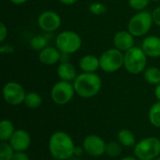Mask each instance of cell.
<instances>
[{"label":"cell","mask_w":160,"mask_h":160,"mask_svg":"<svg viewBox=\"0 0 160 160\" xmlns=\"http://www.w3.org/2000/svg\"><path fill=\"white\" fill-rule=\"evenodd\" d=\"M75 142L65 131L53 132L48 142L49 153L55 160H68L75 156Z\"/></svg>","instance_id":"obj_1"},{"label":"cell","mask_w":160,"mask_h":160,"mask_svg":"<svg viewBox=\"0 0 160 160\" xmlns=\"http://www.w3.org/2000/svg\"><path fill=\"white\" fill-rule=\"evenodd\" d=\"M75 93L82 98L97 96L102 87L101 78L95 72H82L73 81Z\"/></svg>","instance_id":"obj_2"},{"label":"cell","mask_w":160,"mask_h":160,"mask_svg":"<svg viewBox=\"0 0 160 160\" xmlns=\"http://www.w3.org/2000/svg\"><path fill=\"white\" fill-rule=\"evenodd\" d=\"M134 156L140 160H154L160 156V140L150 136L137 142L133 147Z\"/></svg>","instance_id":"obj_3"},{"label":"cell","mask_w":160,"mask_h":160,"mask_svg":"<svg viewBox=\"0 0 160 160\" xmlns=\"http://www.w3.org/2000/svg\"><path fill=\"white\" fill-rule=\"evenodd\" d=\"M147 64V55L142 48L133 47L125 52L124 54V67L131 74L142 73Z\"/></svg>","instance_id":"obj_4"},{"label":"cell","mask_w":160,"mask_h":160,"mask_svg":"<svg viewBox=\"0 0 160 160\" xmlns=\"http://www.w3.org/2000/svg\"><path fill=\"white\" fill-rule=\"evenodd\" d=\"M153 22L152 14L142 10L129 20L128 23V30L134 37H142L149 32Z\"/></svg>","instance_id":"obj_5"},{"label":"cell","mask_w":160,"mask_h":160,"mask_svg":"<svg viewBox=\"0 0 160 160\" xmlns=\"http://www.w3.org/2000/svg\"><path fill=\"white\" fill-rule=\"evenodd\" d=\"M55 45L62 53L70 54L81 48L82 38L73 31H63L56 37Z\"/></svg>","instance_id":"obj_6"},{"label":"cell","mask_w":160,"mask_h":160,"mask_svg":"<svg viewBox=\"0 0 160 160\" xmlns=\"http://www.w3.org/2000/svg\"><path fill=\"white\" fill-rule=\"evenodd\" d=\"M100 68L108 73H112L124 66V54L118 49H109L99 57Z\"/></svg>","instance_id":"obj_7"},{"label":"cell","mask_w":160,"mask_h":160,"mask_svg":"<svg viewBox=\"0 0 160 160\" xmlns=\"http://www.w3.org/2000/svg\"><path fill=\"white\" fill-rule=\"evenodd\" d=\"M75 94L73 83L70 82L59 81L51 90V98L57 105H66L72 100Z\"/></svg>","instance_id":"obj_8"},{"label":"cell","mask_w":160,"mask_h":160,"mask_svg":"<svg viewBox=\"0 0 160 160\" xmlns=\"http://www.w3.org/2000/svg\"><path fill=\"white\" fill-rule=\"evenodd\" d=\"M2 94L4 100L11 106H18L23 103L26 96L23 87L16 82H7L3 87Z\"/></svg>","instance_id":"obj_9"},{"label":"cell","mask_w":160,"mask_h":160,"mask_svg":"<svg viewBox=\"0 0 160 160\" xmlns=\"http://www.w3.org/2000/svg\"><path fill=\"white\" fill-rule=\"evenodd\" d=\"M106 145L104 139L96 134L87 135L82 141V148L84 153L92 158L102 157L106 152Z\"/></svg>","instance_id":"obj_10"},{"label":"cell","mask_w":160,"mask_h":160,"mask_svg":"<svg viewBox=\"0 0 160 160\" xmlns=\"http://www.w3.org/2000/svg\"><path fill=\"white\" fill-rule=\"evenodd\" d=\"M38 26L45 32L56 31L61 25V17L58 13L47 10L42 12L38 18Z\"/></svg>","instance_id":"obj_11"},{"label":"cell","mask_w":160,"mask_h":160,"mask_svg":"<svg viewBox=\"0 0 160 160\" xmlns=\"http://www.w3.org/2000/svg\"><path fill=\"white\" fill-rule=\"evenodd\" d=\"M32 139L28 131L24 129H16L8 143L15 150V152H26L31 146Z\"/></svg>","instance_id":"obj_12"},{"label":"cell","mask_w":160,"mask_h":160,"mask_svg":"<svg viewBox=\"0 0 160 160\" xmlns=\"http://www.w3.org/2000/svg\"><path fill=\"white\" fill-rule=\"evenodd\" d=\"M113 44L121 52H127L134 47V36L128 31H119L113 37Z\"/></svg>","instance_id":"obj_13"},{"label":"cell","mask_w":160,"mask_h":160,"mask_svg":"<svg viewBox=\"0 0 160 160\" xmlns=\"http://www.w3.org/2000/svg\"><path fill=\"white\" fill-rule=\"evenodd\" d=\"M142 49L150 57L160 56V38L157 36H149L142 41Z\"/></svg>","instance_id":"obj_14"},{"label":"cell","mask_w":160,"mask_h":160,"mask_svg":"<svg viewBox=\"0 0 160 160\" xmlns=\"http://www.w3.org/2000/svg\"><path fill=\"white\" fill-rule=\"evenodd\" d=\"M61 52L54 47L47 46L38 54L39 61L44 65H53L61 59Z\"/></svg>","instance_id":"obj_15"},{"label":"cell","mask_w":160,"mask_h":160,"mask_svg":"<svg viewBox=\"0 0 160 160\" xmlns=\"http://www.w3.org/2000/svg\"><path fill=\"white\" fill-rule=\"evenodd\" d=\"M57 75L60 81H66V82H72L78 76L77 69L72 64L68 62H63L58 66Z\"/></svg>","instance_id":"obj_16"},{"label":"cell","mask_w":160,"mask_h":160,"mask_svg":"<svg viewBox=\"0 0 160 160\" xmlns=\"http://www.w3.org/2000/svg\"><path fill=\"white\" fill-rule=\"evenodd\" d=\"M116 137H117V141L124 147L131 148V147H134L136 145V143H137V140H136L135 134L131 130H129L128 128L120 129L118 131Z\"/></svg>","instance_id":"obj_17"},{"label":"cell","mask_w":160,"mask_h":160,"mask_svg":"<svg viewBox=\"0 0 160 160\" xmlns=\"http://www.w3.org/2000/svg\"><path fill=\"white\" fill-rule=\"evenodd\" d=\"M79 66L83 72H95L100 68L99 58L94 55H85L80 60Z\"/></svg>","instance_id":"obj_18"},{"label":"cell","mask_w":160,"mask_h":160,"mask_svg":"<svg viewBox=\"0 0 160 160\" xmlns=\"http://www.w3.org/2000/svg\"><path fill=\"white\" fill-rule=\"evenodd\" d=\"M16 128L14 124L8 119L2 120L0 122V141L1 142H8Z\"/></svg>","instance_id":"obj_19"},{"label":"cell","mask_w":160,"mask_h":160,"mask_svg":"<svg viewBox=\"0 0 160 160\" xmlns=\"http://www.w3.org/2000/svg\"><path fill=\"white\" fill-rule=\"evenodd\" d=\"M148 119L153 127L160 128V101H157L150 107L148 112Z\"/></svg>","instance_id":"obj_20"},{"label":"cell","mask_w":160,"mask_h":160,"mask_svg":"<svg viewBox=\"0 0 160 160\" xmlns=\"http://www.w3.org/2000/svg\"><path fill=\"white\" fill-rule=\"evenodd\" d=\"M23 104L28 109H38L42 104V98L39 94L36 92L26 93Z\"/></svg>","instance_id":"obj_21"},{"label":"cell","mask_w":160,"mask_h":160,"mask_svg":"<svg viewBox=\"0 0 160 160\" xmlns=\"http://www.w3.org/2000/svg\"><path fill=\"white\" fill-rule=\"evenodd\" d=\"M145 81L154 85H158L160 83V69L156 67H150L144 70L143 73Z\"/></svg>","instance_id":"obj_22"},{"label":"cell","mask_w":160,"mask_h":160,"mask_svg":"<svg viewBox=\"0 0 160 160\" xmlns=\"http://www.w3.org/2000/svg\"><path fill=\"white\" fill-rule=\"evenodd\" d=\"M122 145L118 141H112V142H107L106 145V152L105 155H107L110 158H115L121 156L122 154Z\"/></svg>","instance_id":"obj_23"},{"label":"cell","mask_w":160,"mask_h":160,"mask_svg":"<svg viewBox=\"0 0 160 160\" xmlns=\"http://www.w3.org/2000/svg\"><path fill=\"white\" fill-rule=\"evenodd\" d=\"M15 150L11 147L8 142H0V160H12Z\"/></svg>","instance_id":"obj_24"},{"label":"cell","mask_w":160,"mask_h":160,"mask_svg":"<svg viewBox=\"0 0 160 160\" xmlns=\"http://www.w3.org/2000/svg\"><path fill=\"white\" fill-rule=\"evenodd\" d=\"M47 45V38L44 36L38 35V36H35L31 41H30V46L32 47V49L36 50V51H41L43 50Z\"/></svg>","instance_id":"obj_25"},{"label":"cell","mask_w":160,"mask_h":160,"mask_svg":"<svg viewBox=\"0 0 160 160\" xmlns=\"http://www.w3.org/2000/svg\"><path fill=\"white\" fill-rule=\"evenodd\" d=\"M128 4L135 10H142L148 6L149 0H128Z\"/></svg>","instance_id":"obj_26"},{"label":"cell","mask_w":160,"mask_h":160,"mask_svg":"<svg viewBox=\"0 0 160 160\" xmlns=\"http://www.w3.org/2000/svg\"><path fill=\"white\" fill-rule=\"evenodd\" d=\"M89 9L92 13H94L96 15H100L106 11V7L100 3H94V4L90 5Z\"/></svg>","instance_id":"obj_27"},{"label":"cell","mask_w":160,"mask_h":160,"mask_svg":"<svg viewBox=\"0 0 160 160\" xmlns=\"http://www.w3.org/2000/svg\"><path fill=\"white\" fill-rule=\"evenodd\" d=\"M152 18H153L154 23L160 26V7L154 9V11L152 12Z\"/></svg>","instance_id":"obj_28"},{"label":"cell","mask_w":160,"mask_h":160,"mask_svg":"<svg viewBox=\"0 0 160 160\" xmlns=\"http://www.w3.org/2000/svg\"><path fill=\"white\" fill-rule=\"evenodd\" d=\"M12 160H30V158L26 152H15Z\"/></svg>","instance_id":"obj_29"},{"label":"cell","mask_w":160,"mask_h":160,"mask_svg":"<svg viewBox=\"0 0 160 160\" xmlns=\"http://www.w3.org/2000/svg\"><path fill=\"white\" fill-rule=\"evenodd\" d=\"M8 35V30L7 27L5 26V24L3 22H0V42H3Z\"/></svg>","instance_id":"obj_30"},{"label":"cell","mask_w":160,"mask_h":160,"mask_svg":"<svg viewBox=\"0 0 160 160\" xmlns=\"http://www.w3.org/2000/svg\"><path fill=\"white\" fill-rule=\"evenodd\" d=\"M155 97L158 99V101H160V83L158 84V85H156V88H155Z\"/></svg>","instance_id":"obj_31"},{"label":"cell","mask_w":160,"mask_h":160,"mask_svg":"<svg viewBox=\"0 0 160 160\" xmlns=\"http://www.w3.org/2000/svg\"><path fill=\"white\" fill-rule=\"evenodd\" d=\"M82 153H84V150L82 148V146H76L75 148V156H81Z\"/></svg>","instance_id":"obj_32"},{"label":"cell","mask_w":160,"mask_h":160,"mask_svg":"<svg viewBox=\"0 0 160 160\" xmlns=\"http://www.w3.org/2000/svg\"><path fill=\"white\" fill-rule=\"evenodd\" d=\"M58 1L65 4V5H72V4L76 3L78 0H58Z\"/></svg>","instance_id":"obj_33"},{"label":"cell","mask_w":160,"mask_h":160,"mask_svg":"<svg viewBox=\"0 0 160 160\" xmlns=\"http://www.w3.org/2000/svg\"><path fill=\"white\" fill-rule=\"evenodd\" d=\"M119 160H140V159H138L135 156H134V157H132V156H128V157H124V158H120Z\"/></svg>","instance_id":"obj_34"},{"label":"cell","mask_w":160,"mask_h":160,"mask_svg":"<svg viewBox=\"0 0 160 160\" xmlns=\"http://www.w3.org/2000/svg\"><path fill=\"white\" fill-rule=\"evenodd\" d=\"M11 3H13V4H15V5H21V4H23V3H25L27 0H9Z\"/></svg>","instance_id":"obj_35"},{"label":"cell","mask_w":160,"mask_h":160,"mask_svg":"<svg viewBox=\"0 0 160 160\" xmlns=\"http://www.w3.org/2000/svg\"><path fill=\"white\" fill-rule=\"evenodd\" d=\"M154 160H160V156H159V157H158V158H157L156 159H154Z\"/></svg>","instance_id":"obj_36"},{"label":"cell","mask_w":160,"mask_h":160,"mask_svg":"<svg viewBox=\"0 0 160 160\" xmlns=\"http://www.w3.org/2000/svg\"><path fill=\"white\" fill-rule=\"evenodd\" d=\"M152 1H155V2H157V1H160V0H152Z\"/></svg>","instance_id":"obj_37"}]
</instances>
